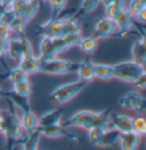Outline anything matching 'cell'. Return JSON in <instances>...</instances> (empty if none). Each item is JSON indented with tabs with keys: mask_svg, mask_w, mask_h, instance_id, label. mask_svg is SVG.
Wrapping results in <instances>:
<instances>
[{
	"mask_svg": "<svg viewBox=\"0 0 146 150\" xmlns=\"http://www.w3.org/2000/svg\"><path fill=\"white\" fill-rule=\"evenodd\" d=\"M27 79V75L18 67H15V68H11L8 72V75H7V80H9L13 84L14 83H17L19 81H23Z\"/></svg>",
	"mask_w": 146,
	"mask_h": 150,
	"instance_id": "1f68e13d",
	"label": "cell"
},
{
	"mask_svg": "<svg viewBox=\"0 0 146 150\" xmlns=\"http://www.w3.org/2000/svg\"><path fill=\"white\" fill-rule=\"evenodd\" d=\"M40 4L41 2L39 0H29L26 6H25V9H24L23 14L21 15L19 18L23 19L27 24L31 19L34 18V16L38 14V11L40 9Z\"/></svg>",
	"mask_w": 146,
	"mask_h": 150,
	"instance_id": "cb8c5ba5",
	"label": "cell"
},
{
	"mask_svg": "<svg viewBox=\"0 0 146 150\" xmlns=\"http://www.w3.org/2000/svg\"><path fill=\"white\" fill-rule=\"evenodd\" d=\"M118 32L117 24L114 22V19H111L106 16L100 17L96 24H95V34L94 37L99 39H106V38L112 37L114 33Z\"/></svg>",
	"mask_w": 146,
	"mask_h": 150,
	"instance_id": "9c48e42d",
	"label": "cell"
},
{
	"mask_svg": "<svg viewBox=\"0 0 146 150\" xmlns=\"http://www.w3.org/2000/svg\"><path fill=\"white\" fill-rule=\"evenodd\" d=\"M95 76L103 81H110L114 79L113 65L109 64H95Z\"/></svg>",
	"mask_w": 146,
	"mask_h": 150,
	"instance_id": "603a6c76",
	"label": "cell"
},
{
	"mask_svg": "<svg viewBox=\"0 0 146 150\" xmlns=\"http://www.w3.org/2000/svg\"><path fill=\"white\" fill-rule=\"evenodd\" d=\"M25 1H29V0H25Z\"/></svg>",
	"mask_w": 146,
	"mask_h": 150,
	"instance_id": "681fc988",
	"label": "cell"
},
{
	"mask_svg": "<svg viewBox=\"0 0 146 150\" xmlns=\"http://www.w3.org/2000/svg\"><path fill=\"white\" fill-rule=\"evenodd\" d=\"M120 134L121 133L117 129H114L112 126H109V127L103 130L99 139L95 143V146L98 147V148H110V147H113L115 143L119 142Z\"/></svg>",
	"mask_w": 146,
	"mask_h": 150,
	"instance_id": "8fae6325",
	"label": "cell"
},
{
	"mask_svg": "<svg viewBox=\"0 0 146 150\" xmlns=\"http://www.w3.org/2000/svg\"><path fill=\"white\" fill-rule=\"evenodd\" d=\"M87 86L86 83L77 80L74 82L64 83L55 89L52 93L49 94V100L56 103H65L77 97L81 91L84 90Z\"/></svg>",
	"mask_w": 146,
	"mask_h": 150,
	"instance_id": "277c9868",
	"label": "cell"
},
{
	"mask_svg": "<svg viewBox=\"0 0 146 150\" xmlns=\"http://www.w3.org/2000/svg\"><path fill=\"white\" fill-rule=\"evenodd\" d=\"M131 57L132 60L136 62L140 65L145 66L146 63V45H145V38L142 37L137 41L134 42L131 47Z\"/></svg>",
	"mask_w": 146,
	"mask_h": 150,
	"instance_id": "d6986e66",
	"label": "cell"
},
{
	"mask_svg": "<svg viewBox=\"0 0 146 150\" xmlns=\"http://www.w3.org/2000/svg\"><path fill=\"white\" fill-rule=\"evenodd\" d=\"M126 8V7H125ZM122 9L121 7H119L117 5H114V4H111L109 5L107 7H105V11H106V17H109L111 19H114L117 16H118V14L120 13V10Z\"/></svg>",
	"mask_w": 146,
	"mask_h": 150,
	"instance_id": "f35d334b",
	"label": "cell"
},
{
	"mask_svg": "<svg viewBox=\"0 0 146 150\" xmlns=\"http://www.w3.org/2000/svg\"><path fill=\"white\" fill-rule=\"evenodd\" d=\"M67 1L69 0H48V2L50 4V10H52L49 19L59 18V16H61L62 11L65 8Z\"/></svg>",
	"mask_w": 146,
	"mask_h": 150,
	"instance_id": "4316f807",
	"label": "cell"
},
{
	"mask_svg": "<svg viewBox=\"0 0 146 150\" xmlns=\"http://www.w3.org/2000/svg\"><path fill=\"white\" fill-rule=\"evenodd\" d=\"M2 120L5 123V134L7 148H11L14 142H17L23 138V127L19 117L15 112H2Z\"/></svg>",
	"mask_w": 146,
	"mask_h": 150,
	"instance_id": "7a4b0ae2",
	"label": "cell"
},
{
	"mask_svg": "<svg viewBox=\"0 0 146 150\" xmlns=\"http://www.w3.org/2000/svg\"><path fill=\"white\" fill-rule=\"evenodd\" d=\"M62 118H63L62 109H58V108L52 109L39 117V127H46V126H50V125L61 124Z\"/></svg>",
	"mask_w": 146,
	"mask_h": 150,
	"instance_id": "2e32d148",
	"label": "cell"
},
{
	"mask_svg": "<svg viewBox=\"0 0 146 150\" xmlns=\"http://www.w3.org/2000/svg\"><path fill=\"white\" fill-rule=\"evenodd\" d=\"M75 73L78 74L79 81H81L86 84L90 83L91 81H94L96 79V76H95V63H92L90 60L79 62V65H78Z\"/></svg>",
	"mask_w": 146,
	"mask_h": 150,
	"instance_id": "7c38bea8",
	"label": "cell"
},
{
	"mask_svg": "<svg viewBox=\"0 0 146 150\" xmlns=\"http://www.w3.org/2000/svg\"><path fill=\"white\" fill-rule=\"evenodd\" d=\"M100 4V0H81L79 6V15H87L90 11L97 8V6Z\"/></svg>",
	"mask_w": 146,
	"mask_h": 150,
	"instance_id": "4dcf8cb0",
	"label": "cell"
},
{
	"mask_svg": "<svg viewBox=\"0 0 146 150\" xmlns=\"http://www.w3.org/2000/svg\"><path fill=\"white\" fill-rule=\"evenodd\" d=\"M41 135H45L49 139H56V138H64L70 141L74 142H79V137L77 134H74L73 132H70L67 130V127H65L64 125L61 124H56V125H50V126H46V127H39Z\"/></svg>",
	"mask_w": 146,
	"mask_h": 150,
	"instance_id": "ba28073f",
	"label": "cell"
},
{
	"mask_svg": "<svg viewBox=\"0 0 146 150\" xmlns=\"http://www.w3.org/2000/svg\"><path fill=\"white\" fill-rule=\"evenodd\" d=\"M100 4H103L105 7H107L109 5L112 4V0H100Z\"/></svg>",
	"mask_w": 146,
	"mask_h": 150,
	"instance_id": "f6af8a7d",
	"label": "cell"
},
{
	"mask_svg": "<svg viewBox=\"0 0 146 150\" xmlns=\"http://www.w3.org/2000/svg\"><path fill=\"white\" fill-rule=\"evenodd\" d=\"M25 26H26V23L21 19L19 17H16L14 19L10 25H9V31L10 33H14L16 34L17 37H24V33H25Z\"/></svg>",
	"mask_w": 146,
	"mask_h": 150,
	"instance_id": "f1b7e54d",
	"label": "cell"
},
{
	"mask_svg": "<svg viewBox=\"0 0 146 150\" xmlns=\"http://www.w3.org/2000/svg\"><path fill=\"white\" fill-rule=\"evenodd\" d=\"M0 98H5V90L0 86Z\"/></svg>",
	"mask_w": 146,
	"mask_h": 150,
	"instance_id": "bcb514c9",
	"label": "cell"
},
{
	"mask_svg": "<svg viewBox=\"0 0 146 150\" xmlns=\"http://www.w3.org/2000/svg\"><path fill=\"white\" fill-rule=\"evenodd\" d=\"M131 132L136 133V134L140 135V137H144L146 134V121L143 116L132 117Z\"/></svg>",
	"mask_w": 146,
	"mask_h": 150,
	"instance_id": "83f0119b",
	"label": "cell"
},
{
	"mask_svg": "<svg viewBox=\"0 0 146 150\" xmlns=\"http://www.w3.org/2000/svg\"><path fill=\"white\" fill-rule=\"evenodd\" d=\"M39 58L41 62H46L49 59H53L57 57V54L55 51V48L53 46V41L52 38L49 37H42L41 41H40V47H39Z\"/></svg>",
	"mask_w": 146,
	"mask_h": 150,
	"instance_id": "e0dca14e",
	"label": "cell"
},
{
	"mask_svg": "<svg viewBox=\"0 0 146 150\" xmlns=\"http://www.w3.org/2000/svg\"><path fill=\"white\" fill-rule=\"evenodd\" d=\"M6 56V42L0 41V58Z\"/></svg>",
	"mask_w": 146,
	"mask_h": 150,
	"instance_id": "7bdbcfd3",
	"label": "cell"
},
{
	"mask_svg": "<svg viewBox=\"0 0 146 150\" xmlns=\"http://www.w3.org/2000/svg\"><path fill=\"white\" fill-rule=\"evenodd\" d=\"M112 4L117 5V6L121 7V8L127 7V6H126V0H112Z\"/></svg>",
	"mask_w": 146,
	"mask_h": 150,
	"instance_id": "ee69618b",
	"label": "cell"
},
{
	"mask_svg": "<svg viewBox=\"0 0 146 150\" xmlns=\"http://www.w3.org/2000/svg\"><path fill=\"white\" fill-rule=\"evenodd\" d=\"M1 118H2V112L0 110V121H1Z\"/></svg>",
	"mask_w": 146,
	"mask_h": 150,
	"instance_id": "7dc6e473",
	"label": "cell"
},
{
	"mask_svg": "<svg viewBox=\"0 0 146 150\" xmlns=\"http://www.w3.org/2000/svg\"><path fill=\"white\" fill-rule=\"evenodd\" d=\"M21 46H22V57L34 56L33 47L25 37H21Z\"/></svg>",
	"mask_w": 146,
	"mask_h": 150,
	"instance_id": "d590c367",
	"label": "cell"
},
{
	"mask_svg": "<svg viewBox=\"0 0 146 150\" xmlns=\"http://www.w3.org/2000/svg\"><path fill=\"white\" fill-rule=\"evenodd\" d=\"M104 129L106 127H92L90 130H88V137H89V141H90L92 144H95L98 139H99L100 134Z\"/></svg>",
	"mask_w": 146,
	"mask_h": 150,
	"instance_id": "74e56055",
	"label": "cell"
},
{
	"mask_svg": "<svg viewBox=\"0 0 146 150\" xmlns=\"http://www.w3.org/2000/svg\"><path fill=\"white\" fill-rule=\"evenodd\" d=\"M119 105L126 110H135L144 112L146 107V100L139 91H129L119 98Z\"/></svg>",
	"mask_w": 146,
	"mask_h": 150,
	"instance_id": "8992f818",
	"label": "cell"
},
{
	"mask_svg": "<svg viewBox=\"0 0 146 150\" xmlns=\"http://www.w3.org/2000/svg\"><path fill=\"white\" fill-rule=\"evenodd\" d=\"M19 121H21L23 130L26 133L36 131L39 127V117L32 110L22 112V116L19 117Z\"/></svg>",
	"mask_w": 146,
	"mask_h": 150,
	"instance_id": "44dd1931",
	"label": "cell"
},
{
	"mask_svg": "<svg viewBox=\"0 0 146 150\" xmlns=\"http://www.w3.org/2000/svg\"><path fill=\"white\" fill-rule=\"evenodd\" d=\"M64 39L66 41V43L69 45V47H78V45L80 43L82 39L81 32H77V33H67L64 35Z\"/></svg>",
	"mask_w": 146,
	"mask_h": 150,
	"instance_id": "e575fe53",
	"label": "cell"
},
{
	"mask_svg": "<svg viewBox=\"0 0 146 150\" xmlns=\"http://www.w3.org/2000/svg\"><path fill=\"white\" fill-rule=\"evenodd\" d=\"M65 28H66V34L67 33H77L81 32V26L80 22L77 17H71V18H65Z\"/></svg>",
	"mask_w": 146,
	"mask_h": 150,
	"instance_id": "d6a6232c",
	"label": "cell"
},
{
	"mask_svg": "<svg viewBox=\"0 0 146 150\" xmlns=\"http://www.w3.org/2000/svg\"><path fill=\"white\" fill-rule=\"evenodd\" d=\"M126 8L136 17L138 14L146 11V0H130Z\"/></svg>",
	"mask_w": 146,
	"mask_h": 150,
	"instance_id": "f546056e",
	"label": "cell"
},
{
	"mask_svg": "<svg viewBox=\"0 0 146 150\" xmlns=\"http://www.w3.org/2000/svg\"><path fill=\"white\" fill-rule=\"evenodd\" d=\"M132 84L135 85V88H136L138 91H140V90H144L146 88V72L144 74H142L138 79H137L136 81L132 83Z\"/></svg>",
	"mask_w": 146,
	"mask_h": 150,
	"instance_id": "ab89813d",
	"label": "cell"
},
{
	"mask_svg": "<svg viewBox=\"0 0 146 150\" xmlns=\"http://www.w3.org/2000/svg\"><path fill=\"white\" fill-rule=\"evenodd\" d=\"M10 34L11 33L9 31L8 26H6V25H4V24L0 23V41L6 42L9 38H10Z\"/></svg>",
	"mask_w": 146,
	"mask_h": 150,
	"instance_id": "60d3db41",
	"label": "cell"
},
{
	"mask_svg": "<svg viewBox=\"0 0 146 150\" xmlns=\"http://www.w3.org/2000/svg\"><path fill=\"white\" fill-rule=\"evenodd\" d=\"M142 141V137L134 132H127L120 134V147L121 150H137Z\"/></svg>",
	"mask_w": 146,
	"mask_h": 150,
	"instance_id": "9a60e30c",
	"label": "cell"
},
{
	"mask_svg": "<svg viewBox=\"0 0 146 150\" xmlns=\"http://www.w3.org/2000/svg\"><path fill=\"white\" fill-rule=\"evenodd\" d=\"M5 98L10 100L11 105L15 106L22 112L31 110V105H30V101H29V97L15 93L11 90V91H5Z\"/></svg>",
	"mask_w": 146,
	"mask_h": 150,
	"instance_id": "ac0fdd59",
	"label": "cell"
},
{
	"mask_svg": "<svg viewBox=\"0 0 146 150\" xmlns=\"http://www.w3.org/2000/svg\"><path fill=\"white\" fill-rule=\"evenodd\" d=\"M131 124H132V117H130L128 115H123V114L111 112L110 125L112 127L117 129L120 133L131 132Z\"/></svg>",
	"mask_w": 146,
	"mask_h": 150,
	"instance_id": "4fadbf2b",
	"label": "cell"
},
{
	"mask_svg": "<svg viewBox=\"0 0 146 150\" xmlns=\"http://www.w3.org/2000/svg\"><path fill=\"white\" fill-rule=\"evenodd\" d=\"M79 62H70L59 58H53L41 63L40 72L48 75H64L77 72Z\"/></svg>",
	"mask_w": 146,
	"mask_h": 150,
	"instance_id": "5b68a950",
	"label": "cell"
},
{
	"mask_svg": "<svg viewBox=\"0 0 146 150\" xmlns=\"http://www.w3.org/2000/svg\"><path fill=\"white\" fill-rule=\"evenodd\" d=\"M135 19H136L135 16L127 8H122L118 14V16L114 18L119 33L121 35L128 34L131 31L132 26L135 25Z\"/></svg>",
	"mask_w": 146,
	"mask_h": 150,
	"instance_id": "30bf717a",
	"label": "cell"
},
{
	"mask_svg": "<svg viewBox=\"0 0 146 150\" xmlns=\"http://www.w3.org/2000/svg\"><path fill=\"white\" fill-rule=\"evenodd\" d=\"M41 60L39 57L31 56V57H22L18 60V68H21L25 74L29 75L40 73V68H41Z\"/></svg>",
	"mask_w": 146,
	"mask_h": 150,
	"instance_id": "5bb4252c",
	"label": "cell"
},
{
	"mask_svg": "<svg viewBox=\"0 0 146 150\" xmlns=\"http://www.w3.org/2000/svg\"><path fill=\"white\" fill-rule=\"evenodd\" d=\"M79 49L81 50L83 54L86 55H91L96 51V49L98 47V39L95 38L94 35L87 38H82L80 43L78 45Z\"/></svg>",
	"mask_w": 146,
	"mask_h": 150,
	"instance_id": "d4e9b609",
	"label": "cell"
},
{
	"mask_svg": "<svg viewBox=\"0 0 146 150\" xmlns=\"http://www.w3.org/2000/svg\"><path fill=\"white\" fill-rule=\"evenodd\" d=\"M52 41H53V46H54L55 51H56L57 55H58V54H62V52H65V51H67L69 49H71V48L69 47V45L66 43L64 37L52 38Z\"/></svg>",
	"mask_w": 146,
	"mask_h": 150,
	"instance_id": "836d02e7",
	"label": "cell"
},
{
	"mask_svg": "<svg viewBox=\"0 0 146 150\" xmlns=\"http://www.w3.org/2000/svg\"><path fill=\"white\" fill-rule=\"evenodd\" d=\"M113 68H114V79H118L120 81L127 83H134L140 75L145 73V67L134 60H126L118 63L113 65Z\"/></svg>",
	"mask_w": 146,
	"mask_h": 150,
	"instance_id": "3957f363",
	"label": "cell"
},
{
	"mask_svg": "<svg viewBox=\"0 0 146 150\" xmlns=\"http://www.w3.org/2000/svg\"><path fill=\"white\" fill-rule=\"evenodd\" d=\"M14 1H15V0H1L0 7H1L2 9H9V7L11 6V4H13Z\"/></svg>",
	"mask_w": 146,
	"mask_h": 150,
	"instance_id": "b9f144b4",
	"label": "cell"
},
{
	"mask_svg": "<svg viewBox=\"0 0 146 150\" xmlns=\"http://www.w3.org/2000/svg\"><path fill=\"white\" fill-rule=\"evenodd\" d=\"M38 30H39L38 33L42 34V37L61 38L66 34L65 22L62 18L48 19L45 23H42Z\"/></svg>",
	"mask_w": 146,
	"mask_h": 150,
	"instance_id": "52a82bcc",
	"label": "cell"
},
{
	"mask_svg": "<svg viewBox=\"0 0 146 150\" xmlns=\"http://www.w3.org/2000/svg\"><path fill=\"white\" fill-rule=\"evenodd\" d=\"M13 91L15 93L21 94V96L29 97L33 91V85L29 81V79H25V80L19 81L17 83H14L13 84Z\"/></svg>",
	"mask_w": 146,
	"mask_h": 150,
	"instance_id": "484cf974",
	"label": "cell"
},
{
	"mask_svg": "<svg viewBox=\"0 0 146 150\" xmlns=\"http://www.w3.org/2000/svg\"><path fill=\"white\" fill-rule=\"evenodd\" d=\"M111 110L105 109L102 112L94 110H79L72 114L65 122V127H81L90 130L92 127H109Z\"/></svg>",
	"mask_w": 146,
	"mask_h": 150,
	"instance_id": "6da1fadb",
	"label": "cell"
},
{
	"mask_svg": "<svg viewBox=\"0 0 146 150\" xmlns=\"http://www.w3.org/2000/svg\"><path fill=\"white\" fill-rule=\"evenodd\" d=\"M41 132L40 129L38 127L36 131L26 133V135L24 138H22V149L23 150H38L39 147V142L41 138Z\"/></svg>",
	"mask_w": 146,
	"mask_h": 150,
	"instance_id": "7402d4cb",
	"label": "cell"
},
{
	"mask_svg": "<svg viewBox=\"0 0 146 150\" xmlns=\"http://www.w3.org/2000/svg\"><path fill=\"white\" fill-rule=\"evenodd\" d=\"M40 2H46V1H48V0H39Z\"/></svg>",
	"mask_w": 146,
	"mask_h": 150,
	"instance_id": "c3c4849f",
	"label": "cell"
},
{
	"mask_svg": "<svg viewBox=\"0 0 146 150\" xmlns=\"http://www.w3.org/2000/svg\"><path fill=\"white\" fill-rule=\"evenodd\" d=\"M6 56L10 59L18 62L22 58V46H21V37L9 38L6 41Z\"/></svg>",
	"mask_w": 146,
	"mask_h": 150,
	"instance_id": "ffe728a7",
	"label": "cell"
},
{
	"mask_svg": "<svg viewBox=\"0 0 146 150\" xmlns=\"http://www.w3.org/2000/svg\"><path fill=\"white\" fill-rule=\"evenodd\" d=\"M16 18V15L14 14V11L10 9H4L2 13L0 14V23L6 25V26H9L10 23Z\"/></svg>",
	"mask_w": 146,
	"mask_h": 150,
	"instance_id": "8d00e7d4",
	"label": "cell"
}]
</instances>
